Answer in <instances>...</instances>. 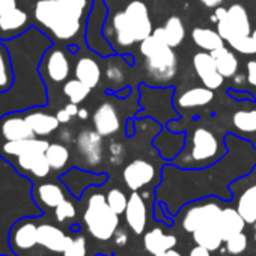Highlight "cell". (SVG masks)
<instances>
[{"label": "cell", "mask_w": 256, "mask_h": 256, "mask_svg": "<svg viewBox=\"0 0 256 256\" xmlns=\"http://www.w3.org/2000/svg\"><path fill=\"white\" fill-rule=\"evenodd\" d=\"M113 30H114L116 42L120 47H130L134 42H138L136 41V36L133 34V29H132L130 23H128L124 11L114 14V17H113Z\"/></svg>", "instance_id": "31"}, {"label": "cell", "mask_w": 256, "mask_h": 256, "mask_svg": "<svg viewBox=\"0 0 256 256\" xmlns=\"http://www.w3.org/2000/svg\"><path fill=\"white\" fill-rule=\"evenodd\" d=\"M152 35H156L157 38H160L162 41H164L169 47L175 48L178 47L184 38H186V28L182 20L178 16H172L166 20L163 28L154 29Z\"/></svg>", "instance_id": "23"}, {"label": "cell", "mask_w": 256, "mask_h": 256, "mask_svg": "<svg viewBox=\"0 0 256 256\" xmlns=\"http://www.w3.org/2000/svg\"><path fill=\"white\" fill-rule=\"evenodd\" d=\"M40 216H26L18 218L10 230V247L16 256H30L32 252L40 246L38 242V224Z\"/></svg>", "instance_id": "6"}, {"label": "cell", "mask_w": 256, "mask_h": 256, "mask_svg": "<svg viewBox=\"0 0 256 256\" xmlns=\"http://www.w3.org/2000/svg\"><path fill=\"white\" fill-rule=\"evenodd\" d=\"M86 254H88V242L83 235H74L62 253V256H86Z\"/></svg>", "instance_id": "38"}, {"label": "cell", "mask_w": 256, "mask_h": 256, "mask_svg": "<svg viewBox=\"0 0 256 256\" xmlns=\"http://www.w3.org/2000/svg\"><path fill=\"white\" fill-rule=\"evenodd\" d=\"M23 114L36 138H46L53 134L60 125L56 114H50L41 108H30Z\"/></svg>", "instance_id": "19"}, {"label": "cell", "mask_w": 256, "mask_h": 256, "mask_svg": "<svg viewBox=\"0 0 256 256\" xmlns=\"http://www.w3.org/2000/svg\"><path fill=\"white\" fill-rule=\"evenodd\" d=\"M212 98H214V92L212 89H208L206 86L190 88L178 96L176 104L182 108H196V107L210 104Z\"/></svg>", "instance_id": "26"}, {"label": "cell", "mask_w": 256, "mask_h": 256, "mask_svg": "<svg viewBox=\"0 0 256 256\" xmlns=\"http://www.w3.org/2000/svg\"><path fill=\"white\" fill-rule=\"evenodd\" d=\"M178 240L174 234H164L162 228H154L148 230L144 236V244L148 253L157 256L163 252L175 248Z\"/></svg>", "instance_id": "22"}, {"label": "cell", "mask_w": 256, "mask_h": 256, "mask_svg": "<svg viewBox=\"0 0 256 256\" xmlns=\"http://www.w3.org/2000/svg\"><path fill=\"white\" fill-rule=\"evenodd\" d=\"M192 40L193 42L205 50V52H212L220 47H224V40L220 36L217 30L208 29V28H196L192 30Z\"/></svg>", "instance_id": "29"}, {"label": "cell", "mask_w": 256, "mask_h": 256, "mask_svg": "<svg viewBox=\"0 0 256 256\" xmlns=\"http://www.w3.org/2000/svg\"><path fill=\"white\" fill-rule=\"evenodd\" d=\"M224 242H226L228 253H230V254H240V253H242L247 248L248 240H247V235L244 232H238V234L229 236Z\"/></svg>", "instance_id": "39"}, {"label": "cell", "mask_w": 256, "mask_h": 256, "mask_svg": "<svg viewBox=\"0 0 256 256\" xmlns=\"http://www.w3.org/2000/svg\"><path fill=\"white\" fill-rule=\"evenodd\" d=\"M126 242V234L124 232V230H120V232H118L116 234V244H125Z\"/></svg>", "instance_id": "49"}, {"label": "cell", "mask_w": 256, "mask_h": 256, "mask_svg": "<svg viewBox=\"0 0 256 256\" xmlns=\"http://www.w3.org/2000/svg\"><path fill=\"white\" fill-rule=\"evenodd\" d=\"M106 77L113 84H122L125 82V70L118 64H107Z\"/></svg>", "instance_id": "40"}, {"label": "cell", "mask_w": 256, "mask_h": 256, "mask_svg": "<svg viewBox=\"0 0 256 256\" xmlns=\"http://www.w3.org/2000/svg\"><path fill=\"white\" fill-rule=\"evenodd\" d=\"M42 66H44L46 76L53 83L65 82L71 71V65H70L66 54L59 48H53L52 52L47 53L46 59L42 60Z\"/></svg>", "instance_id": "18"}, {"label": "cell", "mask_w": 256, "mask_h": 256, "mask_svg": "<svg viewBox=\"0 0 256 256\" xmlns=\"http://www.w3.org/2000/svg\"><path fill=\"white\" fill-rule=\"evenodd\" d=\"M35 22L59 41L74 40L82 29V17L59 0H38L34 6Z\"/></svg>", "instance_id": "1"}, {"label": "cell", "mask_w": 256, "mask_h": 256, "mask_svg": "<svg viewBox=\"0 0 256 256\" xmlns=\"http://www.w3.org/2000/svg\"><path fill=\"white\" fill-rule=\"evenodd\" d=\"M72 235L66 234L58 224L42 222L38 224V242L40 247L52 252V253H64L66 246L70 244Z\"/></svg>", "instance_id": "12"}, {"label": "cell", "mask_w": 256, "mask_h": 256, "mask_svg": "<svg viewBox=\"0 0 256 256\" xmlns=\"http://www.w3.org/2000/svg\"><path fill=\"white\" fill-rule=\"evenodd\" d=\"M222 210L223 208L218 204L211 202V200L194 204V205L188 206L187 211L184 212V217L181 220V228L186 232L193 234L196 229H199L202 226L217 224Z\"/></svg>", "instance_id": "7"}, {"label": "cell", "mask_w": 256, "mask_h": 256, "mask_svg": "<svg viewBox=\"0 0 256 256\" xmlns=\"http://www.w3.org/2000/svg\"><path fill=\"white\" fill-rule=\"evenodd\" d=\"M106 199H107V204L110 205V208L119 216L122 212H125L126 210V205H128V198L126 194L119 190V188H112L107 194H106Z\"/></svg>", "instance_id": "36"}, {"label": "cell", "mask_w": 256, "mask_h": 256, "mask_svg": "<svg viewBox=\"0 0 256 256\" xmlns=\"http://www.w3.org/2000/svg\"><path fill=\"white\" fill-rule=\"evenodd\" d=\"M64 108H65L71 116H77V113H78V106H77L76 102H71V101H70Z\"/></svg>", "instance_id": "47"}, {"label": "cell", "mask_w": 256, "mask_h": 256, "mask_svg": "<svg viewBox=\"0 0 256 256\" xmlns=\"http://www.w3.org/2000/svg\"><path fill=\"white\" fill-rule=\"evenodd\" d=\"M17 8V0H0V16Z\"/></svg>", "instance_id": "44"}, {"label": "cell", "mask_w": 256, "mask_h": 256, "mask_svg": "<svg viewBox=\"0 0 256 256\" xmlns=\"http://www.w3.org/2000/svg\"><path fill=\"white\" fill-rule=\"evenodd\" d=\"M140 53L145 58L148 76L157 83H168L176 76L178 59L172 47L156 35H150L140 42Z\"/></svg>", "instance_id": "2"}, {"label": "cell", "mask_w": 256, "mask_h": 256, "mask_svg": "<svg viewBox=\"0 0 256 256\" xmlns=\"http://www.w3.org/2000/svg\"><path fill=\"white\" fill-rule=\"evenodd\" d=\"M122 178L128 188L132 192H138L152 182V180L156 178V168L152 163L138 158L125 166V169L122 170Z\"/></svg>", "instance_id": "9"}, {"label": "cell", "mask_w": 256, "mask_h": 256, "mask_svg": "<svg viewBox=\"0 0 256 256\" xmlns=\"http://www.w3.org/2000/svg\"><path fill=\"white\" fill-rule=\"evenodd\" d=\"M214 62H216V66L218 70V72L226 78V77H235L236 76V71H238V59L236 56L234 54V52L228 47H220L217 50H212L210 52Z\"/></svg>", "instance_id": "27"}, {"label": "cell", "mask_w": 256, "mask_h": 256, "mask_svg": "<svg viewBox=\"0 0 256 256\" xmlns=\"http://www.w3.org/2000/svg\"><path fill=\"white\" fill-rule=\"evenodd\" d=\"M217 32L230 46V48L236 50L238 53H256L252 38L250 18L244 6L232 5L230 8H228L226 16L217 22Z\"/></svg>", "instance_id": "3"}, {"label": "cell", "mask_w": 256, "mask_h": 256, "mask_svg": "<svg viewBox=\"0 0 256 256\" xmlns=\"http://www.w3.org/2000/svg\"><path fill=\"white\" fill-rule=\"evenodd\" d=\"M193 68L202 84L208 89H218L223 84V76L218 72L210 52H199L193 56Z\"/></svg>", "instance_id": "15"}, {"label": "cell", "mask_w": 256, "mask_h": 256, "mask_svg": "<svg viewBox=\"0 0 256 256\" xmlns=\"http://www.w3.org/2000/svg\"><path fill=\"white\" fill-rule=\"evenodd\" d=\"M18 174L30 180H44L50 175L52 168L46 157V152H30L11 160Z\"/></svg>", "instance_id": "10"}, {"label": "cell", "mask_w": 256, "mask_h": 256, "mask_svg": "<svg viewBox=\"0 0 256 256\" xmlns=\"http://www.w3.org/2000/svg\"><path fill=\"white\" fill-rule=\"evenodd\" d=\"M220 144L216 134L205 126H198L192 136L188 154L184 157L182 166H205L217 158Z\"/></svg>", "instance_id": "5"}, {"label": "cell", "mask_w": 256, "mask_h": 256, "mask_svg": "<svg viewBox=\"0 0 256 256\" xmlns=\"http://www.w3.org/2000/svg\"><path fill=\"white\" fill-rule=\"evenodd\" d=\"M66 199V193L62 186L56 182H40L32 187V200L44 212L53 210Z\"/></svg>", "instance_id": "13"}, {"label": "cell", "mask_w": 256, "mask_h": 256, "mask_svg": "<svg viewBox=\"0 0 256 256\" xmlns=\"http://www.w3.org/2000/svg\"><path fill=\"white\" fill-rule=\"evenodd\" d=\"M247 80L252 86L256 88V60H250L247 64Z\"/></svg>", "instance_id": "43"}, {"label": "cell", "mask_w": 256, "mask_h": 256, "mask_svg": "<svg viewBox=\"0 0 256 256\" xmlns=\"http://www.w3.org/2000/svg\"><path fill=\"white\" fill-rule=\"evenodd\" d=\"M46 157L52 170H62L70 162V150L64 144H50L46 151Z\"/></svg>", "instance_id": "33"}, {"label": "cell", "mask_w": 256, "mask_h": 256, "mask_svg": "<svg viewBox=\"0 0 256 256\" xmlns=\"http://www.w3.org/2000/svg\"><path fill=\"white\" fill-rule=\"evenodd\" d=\"M83 222L88 232L98 241H107L114 236L119 216L110 208L107 199L101 193H95L89 198L86 210L83 212Z\"/></svg>", "instance_id": "4"}, {"label": "cell", "mask_w": 256, "mask_h": 256, "mask_svg": "<svg viewBox=\"0 0 256 256\" xmlns=\"http://www.w3.org/2000/svg\"><path fill=\"white\" fill-rule=\"evenodd\" d=\"M0 256H12V254H0Z\"/></svg>", "instance_id": "54"}, {"label": "cell", "mask_w": 256, "mask_h": 256, "mask_svg": "<svg viewBox=\"0 0 256 256\" xmlns=\"http://www.w3.org/2000/svg\"><path fill=\"white\" fill-rule=\"evenodd\" d=\"M125 220L134 234L140 235L146 228V205H145L144 198L138 192H133L132 196L128 198V205L125 210Z\"/></svg>", "instance_id": "20"}, {"label": "cell", "mask_w": 256, "mask_h": 256, "mask_svg": "<svg viewBox=\"0 0 256 256\" xmlns=\"http://www.w3.org/2000/svg\"><path fill=\"white\" fill-rule=\"evenodd\" d=\"M64 94L65 96L70 98L71 102H76V104H80L82 101H84L88 98V95L90 94V88L86 86L83 82H80L78 78H72V80H68L65 84H64Z\"/></svg>", "instance_id": "35"}, {"label": "cell", "mask_w": 256, "mask_h": 256, "mask_svg": "<svg viewBox=\"0 0 256 256\" xmlns=\"http://www.w3.org/2000/svg\"><path fill=\"white\" fill-rule=\"evenodd\" d=\"M157 256H181V253H180V252H176L175 248H170V250L163 252V253H160V254H157Z\"/></svg>", "instance_id": "50"}, {"label": "cell", "mask_w": 256, "mask_h": 256, "mask_svg": "<svg viewBox=\"0 0 256 256\" xmlns=\"http://www.w3.org/2000/svg\"><path fill=\"white\" fill-rule=\"evenodd\" d=\"M92 120H94V130L100 133L102 138L113 136L120 128V118L118 108L110 101H104L96 107Z\"/></svg>", "instance_id": "14"}, {"label": "cell", "mask_w": 256, "mask_h": 256, "mask_svg": "<svg viewBox=\"0 0 256 256\" xmlns=\"http://www.w3.org/2000/svg\"><path fill=\"white\" fill-rule=\"evenodd\" d=\"M14 83V72H12V62L6 47L0 42V94L6 92L12 88Z\"/></svg>", "instance_id": "32"}, {"label": "cell", "mask_w": 256, "mask_h": 256, "mask_svg": "<svg viewBox=\"0 0 256 256\" xmlns=\"http://www.w3.org/2000/svg\"><path fill=\"white\" fill-rule=\"evenodd\" d=\"M254 241H256V234H254Z\"/></svg>", "instance_id": "55"}, {"label": "cell", "mask_w": 256, "mask_h": 256, "mask_svg": "<svg viewBox=\"0 0 256 256\" xmlns=\"http://www.w3.org/2000/svg\"><path fill=\"white\" fill-rule=\"evenodd\" d=\"M77 150L89 166H98L102 162V136L95 130H83L77 140Z\"/></svg>", "instance_id": "16"}, {"label": "cell", "mask_w": 256, "mask_h": 256, "mask_svg": "<svg viewBox=\"0 0 256 256\" xmlns=\"http://www.w3.org/2000/svg\"><path fill=\"white\" fill-rule=\"evenodd\" d=\"M77 216V210H76V205L65 199L64 202H60L56 208H54V218L58 223H66L72 218H76Z\"/></svg>", "instance_id": "37"}, {"label": "cell", "mask_w": 256, "mask_h": 256, "mask_svg": "<svg viewBox=\"0 0 256 256\" xmlns=\"http://www.w3.org/2000/svg\"><path fill=\"white\" fill-rule=\"evenodd\" d=\"M60 139L64 140V142H71V132H68V130H64L62 133H60Z\"/></svg>", "instance_id": "51"}, {"label": "cell", "mask_w": 256, "mask_h": 256, "mask_svg": "<svg viewBox=\"0 0 256 256\" xmlns=\"http://www.w3.org/2000/svg\"><path fill=\"white\" fill-rule=\"evenodd\" d=\"M36 138L24 114L10 113L0 119V142H14Z\"/></svg>", "instance_id": "11"}, {"label": "cell", "mask_w": 256, "mask_h": 256, "mask_svg": "<svg viewBox=\"0 0 256 256\" xmlns=\"http://www.w3.org/2000/svg\"><path fill=\"white\" fill-rule=\"evenodd\" d=\"M56 118H58V120H59L60 124H68V122L71 120V118H72V116H71L65 108H60V110H58Z\"/></svg>", "instance_id": "46"}, {"label": "cell", "mask_w": 256, "mask_h": 256, "mask_svg": "<svg viewBox=\"0 0 256 256\" xmlns=\"http://www.w3.org/2000/svg\"><path fill=\"white\" fill-rule=\"evenodd\" d=\"M77 116L80 118V119H88L89 118V112L86 110V108H78V113H77Z\"/></svg>", "instance_id": "52"}, {"label": "cell", "mask_w": 256, "mask_h": 256, "mask_svg": "<svg viewBox=\"0 0 256 256\" xmlns=\"http://www.w3.org/2000/svg\"><path fill=\"white\" fill-rule=\"evenodd\" d=\"M124 14L133 29V34H134L138 42H142L145 38L152 35V32H154L152 22L150 17L148 6L144 2H140V0L130 2L124 10Z\"/></svg>", "instance_id": "8"}, {"label": "cell", "mask_w": 256, "mask_h": 256, "mask_svg": "<svg viewBox=\"0 0 256 256\" xmlns=\"http://www.w3.org/2000/svg\"><path fill=\"white\" fill-rule=\"evenodd\" d=\"M74 76H76V78L83 82L86 86L94 89L95 86H98L102 72H101V68L96 60H94L90 58H82L76 64Z\"/></svg>", "instance_id": "25"}, {"label": "cell", "mask_w": 256, "mask_h": 256, "mask_svg": "<svg viewBox=\"0 0 256 256\" xmlns=\"http://www.w3.org/2000/svg\"><path fill=\"white\" fill-rule=\"evenodd\" d=\"M232 122L241 133H256V110H238L234 113Z\"/></svg>", "instance_id": "34"}, {"label": "cell", "mask_w": 256, "mask_h": 256, "mask_svg": "<svg viewBox=\"0 0 256 256\" xmlns=\"http://www.w3.org/2000/svg\"><path fill=\"white\" fill-rule=\"evenodd\" d=\"M59 2L70 8L72 12H76L77 16H80L82 18L84 17L86 11L90 6V0H59Z\"/></svg>", "instance_id": "41"}, {"label": "cell", "mask_w": 256, "mask_h": 256, "mask_svg": "<svg viewBox=\"0 0 256 256\" xmlns=\"http://www.w3.org/2000/svg\"><path fill=\"white\" fill-rule=\"evenodd\" d=\"M110 151V162L113 164H120L124 157H125V148L122 144H118V142H113L108 148Z\"/></svg>", "instance_id": "42"}, {"label": "cell", "mask_w": 256, "mask_h": 256, "mask_svg": "<svg viewBox=\"0 0 256 256\" xmlns=\"http://www.w3.org/2000/svg\"><path fill=\"white\" fill-rule=\"evenodd\" d=\"M192 235H193V240L198 246H202V247L208 248L210 252L218 250L224 241L217 224L202 226V228L196 229Z\"/></svg>", "instance_id": "28"}, {"label": "cell", "mask_w": 256, "mask_h": 256, "mask_svg": "<svg viewBox=\"0 0 256 256\" xmlns=\"http://www.w3.org/2000/svg\"><path fill=\"white\" fill-rule=\"evenodd\" d=\"M188 256H211V252L208 248L202 247V246H196V247H193L190 250Z\"/></svg>", "instance_id": "45"}, {"label": "cell", "mask_w": 256, "mask_h": 256, "mask_svg": "<svg viewBox=\"0 0 256 256\" xmlns=\"http://www.w3.org/2000/svg\"><path fill=\"white\" fill-rule=\"evenodd\" d=\"M238 212L246 220V223H256V184L250 186L242 192L236 205Z\"/></svg>", "instance_id": "30"}, {"label": "cell", "mask_w": 256, "mask_h": 256, "mask_svg": "<svg viewBox=\"0 0 256 256\" xmlns=\"http://www.w3.org/2000/svg\"><path fill=\"white\" fill-rule=\"evenodd\" d=\"M246 226V220L241 217V214L238 212V210L234 208H223L218 220H217V228L223 236V240L226 241L229 236L242 232Z\"/></svg>", "instance_id": "24"}, {"label": "cell", "mask_w": 256, "mask_h": 256, "mask_svg": "<svg viewBox=\"0 0 256 256\" xmlns=\"http://www.w3.org/2000/svg\"><path fill=\"white\" fill-rule=\"evenodd\" d=\"M202 5H205L206 8H217L222 5L223 0H200Z\"/></svg>", "instance_id": "48"}, {"label": "cell", "mask_w": 256, "mask_h": 256, "mask_svg": "<svg viewBox=\"0 0 256 256\" xmlns=\"http://www.w3.org/2000/svg\"><path fill=\"white\" fill-rule=\"evenodd\" d=\"M50 144L44 140V138H32L14 142H0V156L6 162H11L20 156L30 152H46Z\"/></svg>", "instance_id": "17"}, {"label": "cell", "mask_w": 256, "mask_h": 256, "mask_svg": "<svg viewBox=\"0 0 256 256\" xmlns=\"http://www.w3.org/2000/svg\"><path fill=\"white\" fill-rule=\"evenodd\" d=\"M252 38H253V44H254V52H256V29L252 32Z\"/></svg>", "instance_id": "53"}, {"label": "cell", "mask_w": 256, "mask_h": 256, "mask_svg": "<svg viewBox=\"0 0 256 256\" xmlns=\"http://www.w3.org/2000/svg\"><path fill=\"white\" fill-rule=\"evenodd\" d=\"M29 26V14L16 8L0 16V38H12Z\"/></svg>", "instance_id": "21"}]
</instances>
